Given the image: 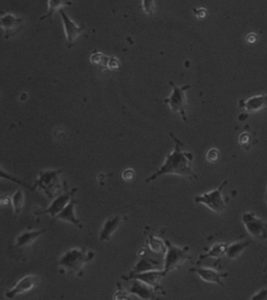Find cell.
Segmentation results:
<instances>
[{
    "label": "cell",
    "mask_w": 267,
    "mask_h": 300,
    "mask_svg": "<svg viewBox=\"0 0 267 300\" xmlns=\"http://www.w3.org/2000/svg\"><path fill=\"white\" fill-rule=\"evenodd\" d=\"M170 138L174 140L175 147L174 150L169 154L166 155L164 163L158 169V170L146 178L145 183L149 184L156 181L158 177L168 175V174H176L183 177H187L189 180H194L196 178V173L193 170L192 162H193V154L191 152L184 151L183 147L184 143L178 137H176L173 133H169Z\"/></svg>",
    "instance_id": "6da1fadb"
},
{
    "label": "cell",
    "mask_w": 267,
    "mask_h": 300,
    "mask_svg": "<svg viewBox=\"0 0 267 300\" xmlns=\"http://www.w3.org/2000/svg\"><path fill=\"white\" fill-rule=\"evenodd\" d=\"M61 174L62 170L60 169L40 171L33 186L34 190L40 189L49 199H54L65 191V185L61 180Z\"/></svg>",
    "instance_id": "7a4b0ae2"
},
{
    "label": "cell",
    "mask_w": 267,
    "mask_h": 300,
    "mask_svg": "<svg viewBox=\"0 0 267 300\" xmlns=\"http://www.w3.org/2000/svg\"><path fill=\"white\" fill-rule=\"evenodd\" d=\"M95 253L88 249L72 248L66 251L59 260V266L68 273L81 274L86 264L94 259Z\"/></svg>",
    "instance_id": "3957f363"
},
{
    "label": "cell",
    "mask_w": 267,
    "mask_h": 300,
    "mask_svg": "<svg viewBox=\"0 0 267 300\" xmlns=\"http://www.w3.org/2000/svg\"><path fill=\"white\" fill-rule=\"evenodd\" d=\"M170 86L173 88L170 96L164 99V102L169 106L171 111L178 112L182 117L184 122H187V97L186 92L191 89V84H184L182 87H178L173 81H170Z\"/></svg>",
    "instance_id": "277c9868"
},
{
    "label": "cell",
    "mask_w": 267,
    "mask_h": 300,
    "mask_svg": "<svg viewBox=\"0 0 267 300\" xmlns=\"http://www.w3.org/2000/svg\"><path fill=\"white\" fill-rule=\"evenodd\" d=\"M165 244L167 249L163 270L167 275L170 271L179 268L186 261L191 259V257L189 256V247H178L169 240H166Z\"/></svg>",
    "instance_id": "5b68a950"
},
{
    "label": "cell",
    "mask_w": 267,
    "mask_h": 300,
    "mask_svg": "<svg viewBox=\"0 0 267 300\" xmlns=\"http://www.w3.org/2000/svg\"><path fill=\"white\" fill-rule=\"evenodd\" d=\"M227 185V181H223L216 189L202 195L194 197V202L205 204L208 208L215 213H222L225 209V201L222 197V191Z\"/></svg>",
    "instance_id": "8992f818"
},
{
    "label": "cell",
    "mask_w": 267,
    "mask_h": 300,
    "mask_svg": "<svg viewBox=\"0 0 267 300\" xmlns=\"http://www.w3.org/2000/svg\"><path fill=\"white\" fill-rule=\"evenodd\" d=\"M242 223L251 236L257 240L267 239V223L259 218L253 212H246L242 215Z\"/></svg>",
    "instance_id": "52a82bcc"
},
{
    "label": "cell",
    "mask_w": 267,
    "mask_h": 300,
    "mask_svg": "<svg viewBox=\"0 0 267 300\" xmlns=\"http://www.w3.org/2000/svg\"><path fill=\"white\" fill-rule=\"evenodd\" d=\"M61 15V19L64 26L65 31V37H66V45L68 48H72V46L75 44V41L78 38L82 35V33L85 31V26L76 24L73 20H71L70 17L65 13L64 9H60L59 11Z\"/></svg>",
    "instance_id": "ba28073f"
},
{
    "label": "cell",
    "mask_w": 267,
    "mask_h": 300,
    "mask_svg": "<svg viewBox=\"0 0 267 300\" xmlns=\"http://www.w3.org/2000/svg\"><path fill=\"white\" fill-rule=\"evenodd\" d=\"M127 291L130 294H134L141 299H155L157 297V289L151 287L137 278H128Z\"/></svg>",
    "instance_id": "9c48e42d"
},
{
    "label": "cell",
    "mask_w": 267,
    "mask_h": 300,
    "mask_svg": "<svg viewBox=\"0 0 267 300\" xmlns=\"http://www.w3.org/2000/svg\"><path fill=\"white\" fill-rule=\"evenodd\" d=\"M0 24L4 32V39H11L20 33L24 24V18L17 17L14 14L6 13L0 18Z\"/></svg>",
    "instance_id": "30bf717a"
},
{
    "label": "cell",
    "mask_w": 267,
    "mask_h": 300,
    "mask_svg": "<svg viewBox=\"0 0 267 300\" xmlns=\"http://www.w3.org/2000/svg\"><path fill=\"white\" fill-rule=\"evenodd\" d=\"M75 192H76V189H72L69 192L65 191L64 193L60 194L59 196H56L54 199H52L51 203L47 206V209H45L44 211L41 212V214H48L50 217L55 218L56 215L60 214L66 208V205L70 202Z\"/></svg>",
    "instance_id": "8fae6325"
},
{
    "label": "cell",
    "mask_w": 267,
    "mask_h": 300,
    "mask_svg": "<svg viewBox=\"0 0 267 300\" xmlns=\"http://www.w3.org/2000/svg\"><path fill=\"white\" fill-rule=\"evenodd\" d=\"M164 276H166V273L164 272V270L159 271V270H150V271H146V272H141V273H130V275L128 276H122L123 279H128V278H137L143 283H145L151 287L156 288L157 290L160 289V281L161 279L163 278Z\"/></svg>",
    "instance_id": "7c38bea8"
},
{
    "label": "cell",
    "mask_w": 267,
    "mask_h": 300,
    "mask_svg": "<svg viewBox=\"0 0 267 300\" xmlns=\"http://www.w3.org/2000/svg\"><path fill=\"white\" fill-rule=\"evenodd\" d=\"M36 285H37V276L27 275L19 280L11 290H8L5 293L4 297L8 299H13L18 295L27 293L28 291L33 290L36 287Z\"/></svg>",
    "instance_id": "4fadbf2b"
},
{
    "label": "cell",
    "mask_w": 267,
    "mask_h": 300,
    "mask_svg": "<svg viewBox=\"0 0 267 300\" xmlns=\"http://www.w3.org/2000/svg\"><path fill=\"white\" fill-rule=\"evenodd\" d=\"M191 272L196 273L200 279H203L206 283H212L217 284L219 286H223L222 278L227 276L226 272H219L212 268H204V267H198L190 269Z\"/></svg>",
    "instance_id": "5bb4252c"
},
{
    "label": "cell",
    "mask_w": 267,
    "mask_h": 300,
    "mask_svg": "<svg viewBox=\"0 0 267 300\" xmlns=\"http://www.w3.org/2000/svg\"><path fill=\"white\" fill-rule=\"evenodd\" d=\"M75 204H76V200L72 197V199L70 200V202L66 205V208L60 213L56 215L55 219L56 220H63L66 222H69L71 224H73L74 226L79 227L80 229H83V224L81 223V221L78 219V217L75 216L74 213V209H75Z\"/></svg>",
    "instance_id": "9a60e30c"
},
{
    "label": "cell",
    "mask_w": 267,
    "mask_h": 300,
    "mask_svg": "<svg viewBox=\"0 0 267 300\" xmlns=\"http://www.w3.org/2000/svg\"><path fill=\"white\" fill-rule=\"evenodd\" d=\"M240 108L245 109L247 112H258L267 108V95H257L249 99H241L239 101Z\"/></svg>",
    "instance_id": "2e32d148"
},
{
    "label": "cell",
    "mask_w": 267,
    "mask_h": 300,
    "mask_svg": "<svg viewBox=\"0 0 267 300\" xmlns=\"http://www.w3.org/2000/svg\"><path fill=\"white\" fill-rule=\"evenodd\" d=\"M122 220H123L122 216H115V217L106 220V222H104L102 225L99 233V240L102 242L110 241Z\"/></svg>",
    "instance_id": "e0dca14e"
},
{
    "label": "cell",
    "mask_w": 267,
    "mask_h": 300,
    "mask_svg": "<svg viewBox=\"0 0 267 300\" xmlns=\"http://www.w3.org/2000/svg\"><path fill=\"white\" fill-rule=\"evenodd\" d=\"M44 232H45V229L31 230V231L22 232L21 234H19V236L17 237L16 243H15V247L20 248V247H25V246L31 245L33 242H35Z\"/></svg>",
    "instance_id": "ac0fdd59"
},
{
    "label": "cell",
    "mask_w": 267,
    "mask_h": 300,
    "mask_svg": "<svg viewBox=\"0 0 267 300\" xmlns=\"http://www.w3.org/2000/svg\"><path fill=\"white\" fill-rule=\"evenodd\" d=\"M161 262L159 261H156L154 259H149L147 257L140 258V260L136 262V265L134 266L133 271L131 273H141V272H146L150 270H156Z\"/></svg>",
    "instance_id": "d6986e66"
},
{
    "label": "cell",
    "mask_w": 267,
    "mask_h": 300,
    "mask_svg": "<svg viewBox=\"0 0 267 300\" xmlns=\"http://www.w3.org/2000/svg\"><path fill=\"white\" fill-rule=\"evenodd\" d=\"M72 5V0H48V5H47V12L43 15L40 20H46V19H51L53 14L56 11H60L64 6Z\"/></svg>",
    "instance_id": "ffe728a7"
},
{
    "label": "cell",
    "mask_w": 267,
    "mask_h": 300,
    "mask_svg": "<svg viewBox=\"0 0 267 300\" xmlns=\"http://www.w3.org/2000/svg\"><path fill=\"white\" fill-rule=\"evenodd\" d=\"M251 243H252L251 240H246V241H242V242H236V243L228 244L225 256L231 260L237 259L247 246L251 245Z\"/></svg>",
    "instance_id": "44dd1931"
},
{
    "label": "cell",
    "mask_w": 267,
    "mask_h": 300,
    "mask_svg": "<svg viewBox=\"0 0 267 300\" xmlns=\"http://www.w3.org/2000/svg\"><path fill=\"white\" fill-rule=\"evenodd\" d=\"M227 246H228L227 243H217L210 248V250L207 253H205V255H200L198 257V261L200 262V261L210 259V258H215V259L222 258V257L225 256Z\"/></svg>",
    "instance_id": "7402d4cb"
},
{
    "label": "cell",
    "mask_w": 267,
    "mask_h": 300,
    "mask_svg": "<svg viewBox=\"0 0 267 300\" xmlns=\"http://www.w3.org/2000/svg\"><path fill=\"white\" fill-rule=\"evenodd\" d=\"M11 202H12V205H13L14 214L17 217V216L20 214V212L22 210V206L24 204V194H23L21 189H18L13 194V196L11 197Z\"/></svg>",
    "instance_id": "603a6c76"
},
{
    "label": "cell",
    "mask_w": 267,
    "mask_h": 300,
    "mask_svg": "<svg viewBox=\"0 0 267 300\" xmlns=\"http://www.w3.org/2000/svg\"><path fill=\"white\" fill-rule=\"evenodd\" d=\"M148 247L151 251L157 252V253H166V244L165 241H162L161 239L157 238V237H150L148 242Z\"/></svg>",
    "instance_id": "cb8c5ba5"
},
{
    "label": "cell",
    "mask_w": 267,
    "mask_h": 300,
    "mask_svg": "<svg viewBox=\"0 0 267 300\" xmlns=\"http://www.w3.org/2000/svg\"><path fill=\"white\" fill-rule=\"evenodd\" d=\"M142 8L145 14L148 16H152L156 9L155 0H142Z\"/></svg>",
    "instance_id": "d4e9b609"
},
{
    "label": "cell",
    "mask_w": 267,
    "mask_h": 300,
    "mask_svg": "<svg viewBox=\"0 0 267 300\" xmlns=\"http://www.w3.org/2000/svg\"><path fill=\"white\" fill-rule=\"evenodd\" d=\"M238 141H239V144L242 148H244L246 150H249L251 148L252 139H251V136L247 133H242L239 136V139H238Z\"/></svg>",
    "instance_id": "484cf974"
},
{
    "label": "cell",
    "mask_w": 267,
    "mask_h": 300,
    "mask_svg": "<svg viewBox=\"0 0 267 300\" xmlns=\"http://www.w3.org/2000/svg\"><path fill=\"white\" fill-rule=\"evenodd\" d=\"M91 62L94 65H106L109 62V59L106 58V56H103L101 53L99 52H94L91 55Z\"/></svg>",
    "instance_id": "4316f807"
},
{
    "label": "cell",
    "mask_w": 267,
    "mask_h": 300,
    "mask_svg": "<svg viewBox=\"0 0 267 300\" xmlns=\"http://www.w3.org/2000/svg\"><path fill=\"white\" fill-rule=\"evenodd\" d=\"M1 177L2 178H7L8 181H12V182H15V183H17V184H20V185H22L23 187H25V188H28V189H31V190H34V188L33 187H31V186H28L26 183H23V182H21L20 180H19V178H16V177H13L11 174H8V173H6L5 172V170L4 169L2 168L1 169Z\"/></svg>",
    "instance_id": "83f0119b"
},
{
    "label": "cell",
    "mask_w": 267,
    "mask_h": 300,
    "mask_svg": "<svg viewBox=\"0 0 267 300\" xmlns=\"http://www.w3.org/2000/svg\"><path fill=\"white\" fill-rule=\"evenodd\" d=\"M219 155H221V153H219V150H218V149H216V148H211V149H210L209 151L207 152L206 158H207V161L210 162V163H215V162L218 161Z\"/></svg>",
    "instance_id": "f1b7e54d"
},
{
    "label": "cell",
    "mask_w": 267,
    "mask_h": 300,
    "mask_svg": "<svg viewBox=\"0 0 267 300\" xmlns=\"http://www.w3.org/2000/svg\"><path fill=\"white\" fill-rule=\"evenodd\" d=\"M134 176H135V171L132 170V169H127V170L123 171L122 173V178L127 182H131Z\"/></svg>",
    "instance_id": "f546056e"
},
{
    "label": "cell",
    "mask_w": 267,
    "mask_h": 300,
    "mask_svg": "<svg viewBox=\"0 0 267 300\" xmlns=\"http://www.w3.org/2000/svg\"><path fill=\"white\" fill-rule=\"evenodd\" d=\"M267 298V290H260L259 292L254 294L251 299H266Z\"/></svg>",
    "instance_id": "4dcf8cb0"
},
{
    "label": "cell",
    "mask_w": 267,
    "mask_h": 300,
    "mask_svg": "<svg viewBox=\"0 0 267 300\" xmlns=\"http://www.w3.org/2000/svg\"><path fill=\"white\" fill-rule=\"evenodd\" d=\"M193 12H194L196 18H198V19H203L207 16V11L203 7L202 8H194Z\"/></svg>",
    "instance_id": "1f68e13d"
},
{
    "label": "cell",
    "mask_w": 267,
    "mask_h": 300,
    "mask_svg": "<svg viewBox=\"0 0 267 300\" xmlns=\"http://www.w3.org/2000/svg\"><path fill=\"white\" fill-rule=\"evenodd\" d=\"M129 294H130V293L128 292V291H126V292H125V291H120V290H119L118 292H116V294L114 295V299H116V298H117V299H126V298L129 299V298H130Z\"/></svg>",
    "instance_id": "d6a6232c"
},
{
    "label": "cell",
    "mask_w": 267,
    "mask_h": 300,
    "mask_svg": "<svg viewBox=\"0 0 267 300\" xmlns=\"http://www.w3.org/2000/svg\"><path fill=\"white\" fill-rule=\"evenodd\" d=\"M108 66L111 69H117L119 67V64H118V61L115 58H111V59H109Z\"/></svg>",
    "instance_id": "836d02e7"
},
{
    "label": "cell",
    "mask_w": 267,
    "mask_h": 300,
    "mask_svg": "<svg viewBox=\"0 0 267 300\" xmlns=\"http://www.w3.org/2000/svg\"><path fill=\"white\" fill-rule=\"evenodd\" d=\"M246 41L249 42V43H251V44L255 43V42L257 41V37H256V35H254V34H250L249 36L246 37Z\"/></svg>",
    "instance_id": "e575fe53"
},
{
    "label": "cell",
    "mask_w": 267,
    "mask_h": 300,
    "mask_svg": "<svg viewBox=\"0 0 267 300\" xmlns=\"http://www.w3.org/2000/svg\"><path fill=\"white\" fill-rule=\"evenodd\" d=\"M265 200H266V203H267V193H266V195H265Z\"/></svg>",
    "instance_id": "d590c367"
}]
</instances>
